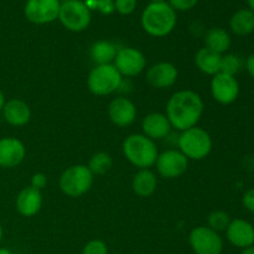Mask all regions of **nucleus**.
<instances>
[{
	"label": "nucleus",
	"mask_w": 254,
	"mask_h": 254,
	"mask_svg": "<svg viewBox=\"0 0 254 254\" xmlns=\"http://www.w3.org/2000/svg\"><path fill=\"white\" fill-rule=\"evenodd\" d=\"M166 1V0H150V2H163Z\"/></svg>",
	"instance_id": "ea45409f"
},
{
	"label": "nucleus",
	"mask_w": 254,
	"mask_h": 254,
	"mask_svg": "<svg viewBox=\"0 0 254 254\" xmlns=\"http://www.w3.org/2000/svg\"><path fill=\"white\" fill-rule=\"evenodd\" d=\"M221 59H222V55L203 47L196 52L195 64L202 73L215 76L221 71Z\"/></svg>",
	"instance_id": "412c9836"
},
{
	"label": "nucleus",
	"mask_w": 254,
	"mask_h": 254,
	"mask_svg": "<svg viewBox=\"0 0 254 254\" xmlns=\"http://www.w3.org/2000/svg\"><path fill=\"white\" fill-rule=\"evenodd\" d=\"M178 15L166 1L150 2L141 14V26L144 31L154 37H164L176 26Z\"/></svg>",
	"instance_id": "f03ea898"
},
{
	"label": "nucleus",
	"mask_w": 254,
	"mask_h": 254,
	"mask_svg": "<svg viewBox=\"0 0 254 254\" xmlns=\"http://www.w3.org/2000/svg\"><path fill=\"white\" fill-rule=\"evenodd\" d=\"M0 254H14L11 252L10 250H7V248H0Z\"/></svg>",
	"instance_id": "e433bc0d"
},
{
	"label": "nucleus",
	"mask_w": 254,
	"mask_h": 254,
	"mask_svg": "<svg viewBox=\"0 0 254 254\" xmlns=\"http://www.w3.org/2000/svg\"><path fill=\"white\" fill-rule=\"evenodd\" d=\"M189 243L195 254H222L225 246L220 233L206 226L193 228L189 235Z\"/></svg>",
	"instance_id": "6e6552de"
},
{
	"label": "nucleus",
	"mask_w": 254,
	"mask_h": 254,
	"mask_svg": "<svg viewBox=\"0 0 254 254\" xmlns=\"http://www.w3.org/2000/svg\"><path fill=\"white\" fill-rule=\"evenodd\" d=\"M242 203L246 210L254 213V188L246 191L242 197Z\"/></svg>",
	"instance_id": "473e14b6"
},
{
	"label": "nucleus",
	"mask_w": 254,
	"mask_h": 254,
	"mask_svg": "<svg viewBox=\"0 0 254 254\" xmlns=\"http://www.w3.org/2000/svg\"><path fill=\"white\" fill-rule=\"evenodd\" d=\"M226 232V238L233 246L243 250L254 245V226L242 218L231 221Z\"/></svg>",
	"instance_id": "2eb2a0df"
},
{
	"label": "nucleus",
	"mask_w": 254,
	"mask_h": 254,
	"mask_svg": "<svg viewBox=\"0 0 254 254\" xmlns=\"http://www.w3.org/2000/svg\"><path fill=\"white\" fill-rule=\"evenodd\" d=\"M5 102H6V101H5V96H4V93H2L1 89H0V113H1L2 108H4Z\"/></svg>",
	"instance_id": "f704fd0d"
},
{
	"label": "nucleus",
	"mask_w": 254,
	"mask_h": 254,
	"mask_svg": "<svg viewBox=\"0 0 254 254\" xmlns=\"http://www.w3.org/2000/svg\"><path fill=\"white\" fill-rule=\"evenodd\" d=\"M117 52H118V49L113 42L107 41V40H99L92 45L89 54H91L92 60L97 64H109L114 62Z\"/></svg>",
	"instance_id": "b1692460"
},
{
	"label": "nucleus",
	"mask_w": 254,
	"mask_h": 254,
	"mask_svg": "<svg viewBox=\"0 0 254 254\" xmlns=\"http://www.w3.org/2000/svg\"><path fill=\"white\" fill-rule=\"evenodd\" d=\"M231 31L237 36H247L254 32V12L251 9H241L230 20Z\"/></svg>",
	"instance_id": "4be33fe9"
},
{
	"label": "nucleus",
	"mask_w": 254,
	"mask_h": 254,
	"mask_svg": "<svg viewBox=\"0 0 254 254\" xmlns=\"http://www.w3.org/2000/svg\"><path fill=\"white\" fill-rule=\"evenodd\" d=\"M112 165H113V160H112L111 155L104 151H99L91 156L87 166L93 175H104L111 170Z\"/></svg>",
	"instance_id": "393cba45"
},
{
	"label": "nucleus",
	"mask_w": 254,
	"mask_h": 254,
	"mask_svg": "<svg viewBox=\"0 0 254 254\" xmlns=\"http://www.w3.org/2000/svg\"><path fill=\"white\" fill-rule=\"evenodd\" d=\"M245 66V62L238 55L227 54L222 55L221 59V71L222 73L230 74V76H236Z\"/></svg>",
	"instance_id": "a878e982"
},
{
	"label": "nucleus",
	"mask_w": 254,
	"mask_h": 254,
	"mask_svg": "<svg viewBox=\"0 0 254 254\" xmlns=\"http://www.w3.org/2000/svg\"><path fill=\"white\" fill-rule=\"evenodd\" d=\"M248 9H251L254 12V0H247Z\"/></svg>",
	"instance_id": "4c0bfd02"
},
{
	"label": "nucleus",
	"mask_w": 254,
	"mask_h": 254,
	"mask_svg": "<svg viewBox=\"0 0 254 254\" xmlns=\"http://www.w3.org/2000/svg\"><path fill=\"white\" fill-rule=\"evenodd\" d=\"M91 19V10L82 0H67L60 5L59 20L69 31H83L89 26Z\"/></svg>",
	"instance_id": "0eeeda50"
},
{
	"label": "nucleus",
	"mask_w": 254,
	"mask_h": 254,
	"mask_svg": "<svg viewBox=\"0 0 254 254\" xmlns=\"http://www.w3.org/2000/svg\"><path fill=\"white\" fill-rule=\"evenodd\" d=\"M156 171L164 179H176L186 173L189 159L180 150L170 149L159 154L155 161Z\"/></svg>",
	"instance_id": "9d476101"
},
{
	"label": "nucleus",
	"mask_w": 254,
	"mask_h": 254,
	"mask_svg": "<svg viewBox=\"0 0 254 254\" xmlns=\"http://www.w3.org/2000/svg\"><path fill=\"white\" fill-rule=\"evenodd\" d=\"M136 0H114V9L121 15H130L136 9Z\"/></svg>",
	"instance_id": "c756f323"
},
{
	"label": "nucleus",
	"mask_w": 254,
	"mask_h": 254,
	"mask_svg": "<svg viewBox=\"0 0 254 254\" xmlns=\"http://www.w3.org/2000/svg\"><path fill=\"white\" fill-rule=\"evenodd\" d=\"M231 42L230 34L222 27H212L206 32L205 47L211 51L223 55L231 47Z\"/></svg>",
	"instance_id": "5701e85b"
},
{
	"label": "nucleus",
	"mask_w": 254,
	"mask_h": 254,
	"mask_svg": "<svg viewBox=\"0 0 254 254\" xmlns=\"http://www.w3.org/2000/svg\"><path fill=\"white\" fill-rule=\"evenodd\" d=\"M241 254H254V245L253 246H250V247L243 248L242 252H241Z\"/></svg>",
	"instance_id": "c9c22d12"
},
{
	"label": "nucleus",
	"mask_w": 254,
	"mask_h": 254,
	"mask_svg": "<svg viewBox=\"0 0 254 254\" xmlns=\"http://www.w3.org/2000/svg\"><path fill=\"white\" fill-rule=\"evenodd\" d=\"M158 188L156 175L149 169H140L134 175L131 181V189L139 197H150Z\"/></svg>",
	"instance_id": "aec40b11"
},
{
	"label": "nucleus",
	"mask_w": 254,
	"mask_h": 254,
	"mask_svg": "<svg viewBox=\"0 0 254 254\" xmlns=\"http://www.w3.org/2000/svg\"><path fill=\"white\" fill-rule=\"evenodd\" d=\"M178 144L180 151L189 160H202L207 158L212 150L211 135L200 127L181 131Z\"/></svg>",
	"instance_id": "20e7f679"
},
{
	"label": "nucleus",
	"mask_w": 254,
	"mask_h": 254,
	"mask_svg": "<svg viewBox=\"0 0 254 254\" xmlns=\"http://www.w3.org/2000/svg\"><path fill=\"white\" fill-rule=\"evenodd\" d=\"M123 154L127 160L139 169L155 165L159 151L155 141L144 134H131L123 141Z\"/></svg>",
	"instance_id": "7ed1b4c3"
},
{
	"label": "nucleus",
	"mask_w": 254,
	"mask_h": 254,
	"mask_svg": "<svg viewBox=\"0 0 254 254\" xmlns=\"http://www.w3.org/2000/svg\"><path fill=\"white\" fill-rule=\"evenodd\" d=\"M26 155L24 143L14 136L0 139V168L12 169L22 163Z\"/></svg>",
	"instance_id": "ddd939ff"
},
{
	"label": "nucleus",
	"mask_w": 254,
	"mask_h": 254,
	"mask_svg": "<svg viewBox=\"0 0 254 254\" xmlns=\"http://www.w3.org/2000/svg\"><path fill=\"white\" fill-rule=\"evenodd\" d=\"M245 67L248 73L251 74V77L254 79V54L247 57V60L245 62Z\"/></svg>",
	"instance_id": "72a5a7b5"
},
{
	"label": "nucleus",
	"mask_w": 254,
	"mask_h": 254,
	"mask_svg": "<svg viewBox=\"0 0 254 254\" xmlns=\"http://www.w3.org/2000/svg\"><path fill=\"white\" fill-rule=\"evenodd\" d=\"M198 0H168V4L175 11H188L196 6Z\"/></svg>",
	"instance_id": "7c9ffc66"
},
{
	"label": "nucleus",
	"mask_w": 254,
	"mask_h": 254,
	"mask_svg": "<svg viewBox=\"0 0 254 254\" xmlns=\"http://www.w3.org/2000/svg\"><path fill=\"white\" fill-rule=\"evenodd\" d=\"M42 206V193L36 189L27 186L19 192L16 197V210L24 217H32Z\"/></svg>",
	"instance_id": "6ab92c4d"
},
{
	"label": "nucleus",
	"mask_w": 254,
	"mask_h": 254,
	"mask_svg": "<svg viewBox=\"0 0 254 254\" xmlns=\"http://www.w3.org/2000/svg\"><path fill=\"white\" fill-rule=\"evenodd\" d=\"M94 175L88 166L77 164L67 168L59 180L60 189L68 197H79L91 190Z\"/></svg>",
	"instance_id": "39448f33"
},
{
	"label": "nucleus",
	"mask_w": 254,
	"mask_h": 254,
	"mask_svg": "<svg viewBox=\"0 0 254 254\" xmlns=\"http://www.w3.org/2000/svg\"><path fill=\"white\" fill-rule=\"evenodd\" d=\"M141 129L144 135L151 140H160L170 134L173 127L166 114L150 113L141 122Z\"/></svg>",
	"instance_id": "a211bd4d"
},
{
	"label": "nucleus",
	"mask_w": 254,
	"mask_h": 254,
	"mask_svg": "<svg viewBox=\"0 0 254 254\" xmlns=\"http://www.w3.org/2000/svg\"><path fill=\"white\" fill-rule=\"evenodd\" d=\"M89 10H99L102 14L109 15L114 11V0H86Z\"/></svg>",
	"instance_id": "cd10ccee"
},
{
	"label": "nucleus",
	"mask_w": 254,
	"mask_h": 254,
	"mask_svg": "<svg viewBox=\"0 0 254 254\" xmlns=\"http://www.w3.org/2000/svg\"><path fill=\"white\" fill-rule=\"evenodd\" d=\"M114 66L122 76L135 77L145 69L146 59L143 52L134 47H123L117 52Z\"/></svg>",
	"instance_id": "9b49d317"
},
{
	"label": "nucleus",
	"mask_w": 254,
	"mask_h": 254,
	"mask_svg": "<svg viewBox=\"0 0 254 254\" xmlns=\"http://www.w3.org/2000/svg\"><path fill=\"white\" fill-rule=\"evenodd\" d=\"M203 113V101L200 94L190 89L174 93L166 104V117L174 129L184 131L193 128Z\"/></svg>",
	"instance_id": "f257e3e1"
},
{
	"label": "nucleus",
	"mask_w": 254,
	"mask_h": 254,
	"mask_svg": "<svg viewBox=\"0 0 254 254\" xmlns=\"http://www.w3.org/2000/svg\"><path fill=\"white\" fill-rule=\"evenodd\" d=\"M179 71L170 62H158L146 71V81L151 87L158 89L169 88L178 81Z\"/></svg>",
	"instance_id": "4468645a"
},
{
	"label": "nucleus",
	"mask_w": 254,
	"mask_h": 254,
	"mask_svg": "<svg viewBox=\"0 0 254 254\" xmlns=\"http://www.w3.org/2000/svg\"><path fill=\"white\" fill-rule=\"evenodd\" d=\"M47 185V176L44 173H36L32 175L31 178V188L36 189V190L41 191L42 189L46 188Z\"/></svg>",
	"instance_id": "2f4dec72"
},
{
	"label": "nucleus",
	"mask_w": 254,
	"mask_h": 254,
	"mask_svg": "<svg viewBox=\"0 0 254 254\" xmlns=\"http://www.w3.org/2000/svg\"><path fill=\"white\" fill-rule=\"evenodd\" d=\"M211 93L213 99L223 106L236 102L240 94V84L235 76L220 72L211 79Z\"/></svg>",
	"instance_id": "f8f14e48"
},
{
	"label": "nucleus",
	"mask_w": 254,
	"mask_h": 254,
	"mask_svg": "<svg viewBox=\"0 0 254 254\" xmlns=\"http://www.w3.org/2000/svg\"><path fill=\"white\" fill-rule=\"evenodd\" d=\"M2 227H1V223H0V242H1V240H2Z\"/></svg>",
	"instance_id": "58836bf2"
},
{
	"label": "nucleus",
	"mask_w": 254,
	"mask_h": 254,
	"mask_svg": "<svg viewBox=\"0 0 254 254\" xmlns=\"http://www.w3.org/2000/svg\"><path fill=\"white\" fill-rule=\"evenodd\" d=\"M1 113L4 121L12 127H24L31 119V109L29 104L19 98H12L5 102Z\"/></svg>",
	"instance_id": "f3484780"
},
{
	"label": "nucleus",
	"mask_w": 254,
	"mask_h": 254,
	"mask_svg": "<svg viewBox=\"0 0 254 254\" xmlns=\"http://www.w3.org/2000/svg\"><path fill=\"white\" fill-rule=\"evenodd\" d=\"M122 74L113 64H97L88 74L87 87L94 96H108L121 87Z\"/></svg>",
	"instance_id": "423d86ee"
},
{
	"label": "nucleus",
	"mask_w": 254,
	"mask_h": 254,
	"mask_svg": "<svg viewBox=\"0 0 254 254\" xmlns=\"http://www.w3.org/2000/svg\"><path fill=\"white\" fill-rule=\"evenodd\" d=\"M231 217L225 211H213L207 217V227L216 231L217 233L227 230L228 225L231 223Z\"/></svg>",
	"instance_id": "bb28decb"
},
{
	"label": "nucleus",
	"mask_w": 254,
	"mask_h": 254,
	"mask_svg": "<svg viewBox=\"0 0 254 254\" xmlns=\"http://www.w3.org/2000/svg\"><path fill=\"white\" fill-rule=\"evenodd\" d=\"M59 0H27L24 7V14L27 21L36 25H45L59 19Z\"/></svg>",
	"instance_id": "1a4fd4ad"
},
{
	"label": "nucleus",
	"mask_w": 254,
	"mask_h": 254,
	"mask_svg": "<svg viewBox=\"0 0 254 254\" xmlns=\"http://www.w3.org/2000/svg\"><path fill=\"white\" fill-rule=\"evenodd\" d=\"M82 254H108V247L101 240H92L82 250Z\"/></svg>",
	"instance_id": "c85d7f7f"
},
{
	"label": "nucleus",
	"mask_w": 254,
	"mask_h": 254,
	"mask_svg": "<svg viewBox=\"0 0 254 254\" xmlns=\"http://www.w3.org/2000/svg\"><path fill=\"white\" fill-rule=\"evenodd\" d=\"M60 2H64V1H67V0H59Z\"/></svg>",
	"instance_id": "a19ab883"
},
{
	"label": "nucleus",
	"mask_w": 254,
	"mask_h": 254,
	"mask_svg": "<svg viewBox=\"0 0 254 254\" xmlns=\"http://www.w3.org/2000/svg\"><path fill=\"white\" fill-rule=\"evenodd\" d=\"M108 116L112 123L117 127H128L136 118V107L130 99L126 97H117L109 103Z\"/></svg>",
	"instance_id": "dca6fc26"
}]
</instances>
